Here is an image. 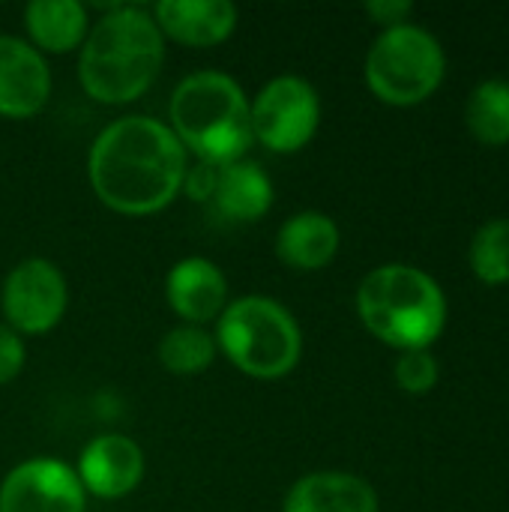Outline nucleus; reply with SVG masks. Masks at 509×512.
I'll return each mask as SVG.
<instances>
[{"label":"nucleus","instance_id":"f257e3e1","mask_svg":"<svg viewBox=\"0 0 509 512\" xmlns=\"http://www.w3.org/2000/svg\"><path fill=\"white\" fill-rule=\"evenodd\" d=\"M189 153L168 123L126 114L90 144L87 180L93 195L120 216H153L183 189Z\"/></svg>","mask_w":509,"mask_h":512},{"label":"nucleus","instance_id":"f03ea898","mask_svg":"<svg viewBox=\"0 0 509 512\" xmlns=\"http://www.w3.org/2000/svg\"><path fill=\"white\" fill-rule=\"evenodd\" d=\"M165 63V36L144 6H108L78 48V81L93 102L141 99Z\"/></svg>","mask_w":509,"mask_h":512},{"label":"nucleus","instance_id":"7ed1b4c3","mask_svg":"<svg viewBox=\"0 0 509 512\" xmlns=\"http://www.w3.org/2000/svg\"><path fill=\"white\" fill-rule=\"evenodd\" d=\"M168 126L195 162L213 168L246 159L255 144L249 96L243 87L219 69H201L186 75L168 102Z\"/></svg>","mask_w":509,"mask_h":512},{"label":"nucleus","instance_id":"20e7f679","mask_svg":"<svg viewBox=\"0 0 509 512\" xmlns=\"http://www.w3.org/2000/svg\"><path fill=\"white\" fill-rule=\"evenodd\" d=\"M357 315L384 345L429 351L447 327V297L441 285L411 264H381L357 288Z\"/></svg>","mask_w":509,"mask_h":512},{"label":"nucleus","instance_id":"39448f33","mask_svg":"<svg viewBox=\"0 0 509 512\" xmlns=\"http://www.w3.org/2000/svg\"><path fill=\"white\" fill-rule=\"evenodd\" d=\"M216 348L249 378L276 381L297 369L303 333L288 306L273 297L249 294L225 306L216 318Z\"/></svg>","mask_w":509,"mask_h":512},{"label":"nucleus","instance_id":"423d86ee","mask_svg":"<svg viewBox=\"0 0 509 512\" xmlns=\"http://www.w3.org/2000/svg\"><path fill=\"white\" fill-rule=\"evenodd\" d=\"M447 75V54L441 42L420 24H399L381 30L366 51L363 78L372 96L393 108L423 105L438 93Z\"/></svg>","mask_w":509,"mask_h":512},{"label":"nucleus","instance_id":"0eeeda50","mask_svg":"<svg viewBox=\"0 0 509 512\" xmlns=\"http://www.w3.org/2000/svg\"><path fill=\"white\" fill-rule=\"evenodd\" d=\"M249 117L255 141L270 153L303 150L321 126V96L303 75H276L252 99Z\"/></svg>","mask_w":509,"mask_h":512},{"label":"nucleus","instance_id":"6e6552de","mask_svg":"<svg viewBox=\"0 0 509 512\" xmlns=\"http://www.w3.org/2000/svg\"><path fill=\"white\" fill-rule=\"evenodd\" d=\"M69 306V288L60 267L48 258H24L18 261L3 285H0V309L6 327L24 336H45L51 333Z\"/></svg>","mask_w":509,"mask_h":512},{"label":"nucleus","instance_id":"1a4fd4ad","mask_svg":"<svg viewBox=\"0 0 509 512\" xmlns=\"http://www.w3.org/2000/svg\"><path fill=\"white\" fill-rule=\"evenodd\" d=\"M87 492L60 459L36 456L15 465L0 483V512H84Z\"/></svg>","mask_w":509,"mask_h":512},{"label":"nucleus","instance_id":"9d476101","mask_svg":"<svg viewBox=\"0 0 509 512\" xmlns=\"http://www.w3.org/2000/svg\"><path fill=\"white\" fill-rule=\"evenodd\" d=\"M51 96V69L27 39L0 33V117H36Z\"/></svg>","mask_w":509,"mask_h":512},{"label":"nucleus","instance_id":"9b49d317","mask_svg":"<svg viewBox=\"0 0 509 512\" xmlns=\"http://www.w3.org/2000/svg\"><path fill=\"white\" fill-rule=\"evenodd\" d=\"M144 450L129 435H96L78 456V480L87 495L120 501L144 480Z\"/></svg>","mask_w":509,"mask_h":512},{"label":"nucleus","instance_id":"f8f14e48","mask_svg":"<svg viewBox=\"0 0 509 512\" xmlns=\"http://www.w3.org/2000/svg\"><path fill=\"white\" fill-rule=\"evenodd\" d=\"M165 300L183 324L204 327L216 321L228 306V279L204 255L180 258L165 276Z\"/></svg>","mask_w":509,"mask_h":512},{"label":"nucleus","instance_id":"ddd939ff","mask_svg":"<svg viewBox=\"0 0 509 512\" xmlns=\"http://www.w3.org/2000/svg\"><path fill=\"white\" fill-rule=\"evenodd\" d=\"M150 15L165 39L189 48L222 45L240 18L231 0H159Z\"/></svg>","mask_w":509,"mask_h":512},{"label":"nucleus","instance_id":"4468645a","mask_svg":"<svg viewBox=\"0 0 509 512\" xmlns=\"http://www.w3.org/2000/svg\"><path fill=\"white\" fill-rule=\"evenodd\" d=\"M282 512H378V492L348 471H315L300 477Z\"/></svg>","mask_w":509,"mask_h":512},{"label":"nucleus","instance_id":"2eb2a0df","mask_svg":"<svg viewBox=\"0 0 509 512\" xmlns=\"http://www.w3.org/2000/svg\"><path fill=\"white\" fill-rule=\"evenodd\" d=\"M339 225L321 210H300L276 231V255L291 270H324L339 255Z\"/></svg>","mask_w":509,"mask_h":512},{"label":"nucleus","instance_id":"dca6fc26","mask_svg":"<svg viewBox=\"0 0 509 512\" xmlns=\"http://www.w3.org/2000/svg\"><path fill=\"white\" fill-rule=\"evenodd\" d=\"M210 207L228 222H258L273 207V180L255 159L222 165Z\"/></svg>","mask_w":509,"mask_h":512},{"label":"nucleus","instance_id":"f3484780","mask_svg":"<svg viewBox=\"0 0 509 512\" xmlns=\"http://www.w3.org/2000/svg\"><path fill=\"white\" fill-rule=\"evenodd\" d=\"M27 42L39 54H69L90 33V12L81 0H33L24 6Z\"/></svg>","mask_w":509,"mask_h":512},{"label":"nucleus","instance_id":"a211bd4d","mask_svg":"<svg viewBox=\"0 0 509 512\" xmlns=\"http://www.w3.org/2000/svg\"><path fill=\"white\" fill-rule=\"evenodd\" d=\"M465 123L483 147L509 144V81L489 78L474 87L465 105Z\"/></svg>","mask_w":509,"mask_h":512},{"label":"nucleus","instance_id":"6ab92c4d","mask_svg":"<svg viewBox=\"0 0 509 512\" xmlns=\"http://www.w3.org/2000/svg\"><path fill=\"white\" fill-rule=\"evenodd\" d=\"M216 339L204 327L180 324L168 330L159 342V363L171 375H198L216 360Z\"/></svg>","mask_w":509,"mask_h":512},{"label":"nucleus","instance_id":"aec40b11","mask_svg":"<svg viewBox=\"0 0 509 512\" xmlns=\"http://www.w3.org/2000/svg\"><path fill=\"white\" fill-rule=\"evenodd\" d=\"M468 261L483 285H509V219H489L474 234Z\"/></svg>","mask_w":509,"mask_h":512},{"label":"nucleus","instance_id":"412c9836","mask_svg":"<svg viewBox=\"0 0 509 512\" xmlns=\"http://www.w3.org/2000/svg\"><path fill=\"white\" fill-rule=\"evenodd\" d=\"M438 360L432 357V351H405L396 360L393 378L399 384V390L411 393V396H426L435 390L438 384Z\"/></svg>","mask_w":509,"mask_h":512},{"label":"nucleus","instance_id":"4be33fe9","mask_svg":"<svg viewBox=\"0 0 509 512\" xmlns=\"http://www.w3.org/2000/svg\"><path fill=\"white\" fill-rule=\"evenodd\" d=\"M27 363V348L18 333H12L6 324H0V387L15 381Z\"/></svg>","mask_w":509,"mask_h":512},{"label":"nucleus","instance_id":"5701e85b","mask_svg":"<svg viewBox=\"0 0 509 512\" xmlns=\"http://www.w3.org/2000/svg\"><path fill=\"white\" fill-rule=\"evenodd\" d=\"M216 174L219 168L207 165V162H195L186 168V177H183V189L189 201H198V204H210L213 192H216Z\"/></svg>","mask_w":509,"mask_h":512},{"label":"nucleus","instance_id":"b1692460","mask_svg":"<svg viewBox=\"0 0 509 512\" xmlns=\"http://www.w3.org/2000/svg\"><path fill=\"white\" fill-rule=\"evenodd\" d=\"M366 15L381 24V30H390V27H399V24H411V15H414V3L411 0H369L366 6Z\"/></svg>","mask_w":509,"mask_h":512}]
</instances>
